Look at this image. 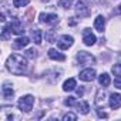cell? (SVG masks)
<instances>
[{
	"label": "cell",
	"instance_id": "277c9868",
	"mask_svg": "<svg viewBox=\"0 0 121 121\" xmlns=\"http://www.w3.org/2000/svg\"><path fill=\"white\" fill-rule=\"evenodd\" d=\"M74 12L77 14V17H87L90 16V7L86 3V0H76L74 3Z\"/></svg>",
	"mask_w": 121,
	"mask_h": 121
},
{
	"label": "cell",
	"instance_id": "ffe728a7",
	"mask_svg": "<svg viewBox=\"0 0 121 121\" xmlns=\"http://www.w3.org/2000/svg\"><path fill=\"white\" fill-rule=\"evenodd\" d=\"M57 3H58V6H61L63 9H70V7H73V4L76 2H74V0H57Z\"/></svg>",
	"mask_w": 121,
	"mask_h": 121
},
{
	"label": "cell",
	"instance_id": "603a6c76",
	"mask_svg": "<svg viewBox=\"0 0 121 121\" xmlns=\"http://www.w3.org/2000/svg\"><path fill=\"white\" fill-rule=\"evenodd\" d=\"M24 56H26L27 58H36V57H37V50H34V48H27V50L24 51Z\"/></svg>",
	"mask_w": 121,
	"mask_h": 121
},
{
	"label": "cell",
	"instance_id": "5bb4252c",
	"mask_svg": "<svg viewBox=\"0 0 121 121\" xmlns=\"http://www.w3.org/2000/svg\"><path fill=\"white\" fill-rule=\"evenodd\" d=\"M48 57L51 60H56V61H64L66 60V56L63 53H60L58 50H56V48H50L48 50Z\"/></svg>",
	"mask_w": 121,
	"mask_h": 121
},
{
	"label": "cell",
	"instance_id": "f1b7e54d",
	"mask_svg": "<svg viewBox=\"0 0 121 121\" xmlns=\"http://www.w3.org/2000/svg\"><path fill=\"white\" fill-rule=\"evenodd\" d=\"M97 114H98L100 118H107V117H108L107 112H104V111H101V110H97Z\"/></svg>",
	"mask_w": 121,
	"mask_h": 121
},
{
	"label": "cell",
	"instance_id": "3957f363",
	"mask_svg": "<svg viewBox=\"0 0 121 121\" xmlns=\"http://www.w3.org/2000/svg\"><path fill=\"white\" fill-rule=\"evenodd\" d=\"M76 58H77L78 64H81V66H93V64H95V57L91 53H87V51H78Z\"/></svg>",
	"mask_w": 121,
	"mask_h": 121
},
{
	"label": "cell",
	"instance_id": "7c38bea8",
	"mask_svg": "<svg viewBox=\"0 0 121 121\" xmlns=\"http://www.w3.org/2000/svg\"><path fill=\"white\" fill-rule=\"evenodd\" d=\"M108 104L112 110H117L121 107V94L118 93H112L110 94V98H108Z\"/></svg>",
	"mask_w": 121,
	"mask_h": 121
},
{
	"label": "cell",
	"instance_id": "4316f807",
	"mask_svg": "<svg viewBox=\"0 0 121 121\" xmlns=\"http://www.w3.org/2000/svg\"><path fill=\"white\" fill-rule=\"evenodd\" d=\"M64 104H66V105H69V107H71V105H76V104H77V101H76V97H69L67 100H64Z\"/></svg>",
	"mask_w": 121,
	"mask_h": 121
},
{
	"label": "cell",
	"instance_id": "7a4b0ae2",
	"mask_svg": "<svg viewBox=\"0 0 121 121\" xmlns=\"http://www.w3.org/2000/svg\"><path fill=\"white\" fill-rule=\"evenodd\" d=\"M17 105L19 108L23 111V112H30L33 110V105H34V97L31 94H26V95H22L17 101Z\"/></svg>",
	"mask_w": 121,
	"mask_h": 121
},
{
	"label": "cell",
	"instance_id": "484cf974",
	"mask_svg": "<svg viewBox=\"0 0 121 121\" xmlns=\"http://www.w3.org/2000/svg\"><path fill=\"white\" fill-rule=\"evenodd\" d=\"M9 33H12L10 26H4V27H3V31H2V37H3V39H9Z\"/></svg>",
	"mask_w": 121,
	"mask_h": 121
},
{
	"label": "cell",
	"instance_id": "9a60e30c",
	"mask_svg": "<svg viewBox=\"0 0 121 121\" xmlns=\"http://www.w3.org/2000/svg\"><path fill=\"white\" fill-rule=\"evenodd\" d=\"M29 43H30V39H29L27 36H20L19 39L14 40L13 47H14V48H23V47H26Z\"/></svg>",
	"mask_w": 121,
	"mask_h": 121
},
{
	"label": "cell",
	"instance_id": "30bf717a",
	"mask_svg": "<svg viewBox=\"0 0 121 121\" xmlns=\"http://www.w3.org/2000/svg\"><path fill=\"white\" fill-rule=\"evenodd\" d=\"M107 93H105V90H104V87L101 88V90H98L97 91V94H95V105L97 107H104L105 104H107Z\"/></svg>",
	"mask_w": 121,
	"mask_h": 121
},
{
	"label": "cell",
	"instance_id": "2e32d148",
	"mask_svg": "<svg viewBox=\"0 0 121 121\" xmlns=\"http://www.w3.org/2000/svg\"><path fill=\"white\" fill-rule=\"evenodd\" d=\"M76 108H77V112H80L83 115H86V114L90 112V104L87 101H84V100H81L80 103H77L76 104Z\"/></svg>",
	"mask_w": 121,
	"mask_h": 121
},
{
	"label": "cell",
	"instance_id": "6da1fadb",
	"mask_svg": "<svg viewBox=\"0 0 121 121\" xmlns=\"http://www.w3.org/2000/svg\"><path fill=\"white\" fill-rule=\"evenodd\" d=\"M6 69L14 76H23L27 71V57L13 53L6 61Z\"/></svg>",
	"mask_w": 121,
	"mask_h": 121
},
{
	"label": "cell",
	"instance_id": "7402d4cb",
	"mask_svg": "<svg viewBox=\"0 0 121 121\" xmlns=\"http://www.w3.org/2000/svg\"><path fill=\"white\" fill-rule=\"evenodd\" d=\"M46 39H47L48 43H57V37H56V34H54L53 30H50L48 33H46Z\"/></svg>",
	"mask_w": 121,
	"mask_h": 121
},
{
	"label": "cell",
	"instance_id": "d6986e66",
	"mask_svg": "<svg viewBox=\"0 0 121 121\" xmlns=\"http://www.w3.org/2000/svg\"><path fill=\"white\" fill-rule=\"evenodd\" d=\"M31 37H33L36 44H41V41H43V31L40 29H33L31 30Z\"/></svg>",
	"mask_w": 121,
	"mask_h": 121
},
{
	"label": "cell",
	"instance_id": "83f0119b",
	"mask_svg": "<svg viewBox=\"0 0 121 121\" xmlns=\"http://www.w3.org/2000/svg\"><path fill=\"white\" fill-rule=\"evenodd\" d=\"M114 86H115L118 90H121V76L115 77V80H114Z\"/></svg>",
	"mask_w": 121,
	"mask_h": 121
},
{
	"label": "cell",
	"instance_id": "8992f818",
	"mask_svg": "<svg viewBox=\"0 0 121 121\" xmlns=\"http://www.w3.org/2000/svg\"><path fill=\"white\" fill-rule=\"evenodd\" d=\"M74 44V39L69 34H63V36H60L58 40H57V47L60 50H69L71 46Z\"/></svg>",
	"mask_w": 121,
	"mask_h": 121
},
{
	"label": "cell",
	"instance_id": "e0dca14e",
	"mask_svg": "<svg viewBox=\"0 0 121 121\" xmlns=\"http://www.w3.org/2000/svg\"><path fill=\"white\" fill-rule=\"evenodd\" d=\"M76 87H77L76 78H69V80H66L63 83V91H66V93H70V91L76 90Z\"/></svg>",
	"mask_w": 121,
	"mask_h": 121
},
{
	"label": "cell",
	"instance_id": "9c48e42d",
	"mask_svg": "<svg viewBox=\"0 0 121 121\" xmlns=\"http://www.w3.org/2000/svg\"><path fill=\"white\" fill-rule=\"evenodd\" d=\"M2 95L4 100H12L14 95V90H13V84H10L9 81H6L2 87Z\"/></svg>",
	"mask_w": 121,
	"mask_h": 121
},
{
	"label": "cell",
	"instance_id": "ac0fdd59",
	"mask_svg": "<svg viewBox=\"0 0 121 121\" xmlns=\"http://www.w3.org/2000/svg\"><path fill=\"white\" fill-rule=\"evenodd\" d=\"M98 83H100V86L101 87H108L110 84H111V77H110V74L108 73H103V74H100L98 76Z\"/></svg>",
	"mask_w": 121,
	"mask_h": 121
},
{
	"label": "cell",
	"instance_id": "4dcf8cb0",
	"mask_svg": "<svg viewBox=\"0 0 121 121\" xmlns=\"http://www.w3.org/2000/svg\"><path fill=\"white\" fill-rule=\"evenodd\" d=\"M118 13H121V4H120V7H118Z\"/></svg>",
	"mask_w": 121,
	"mask_h": 121
},
{
	"label": "cell",
	"instance_id": "5b68a950",
	"mask_svg": "<svg viewBox=\"0 0 121 121\" xmlns=\"http://www.w3.org/2000/svg\"><path fill=\"white\" fill-rule=\"evenodd\" d=\"M39 20H40V23L47 24V26H56V24H58V22H60L58 16L54 14V13H41V14L39 16Z\"/></svg>",
	"mask_w": 121,
	"mask_h": 121
},
{
	"label": "cell",
	"instance_id": "4fadbf2b",
	"mask_svg": "<svg viewBox=\"0 0 121 121\" xmlns=\"http://www.w3.org/2000/svg\"><path fill=\"white\" fill-rule=\"evenodd\" d=\"M104 27H105V17L101 16V14H98V16L94 19V29H95L97 31L103 33V31H104Z\"/></svg>",
	"mask_w": 121,
	"mask_h": 121
},
{
	"label": "cell",
	"instance_id": "44dd1931",
	"mask_svg": "<svg viewBox=\"0 0 121 121\" xmlns=\"http://www.w3.org/2000/svg\"><path fill=\"white\" fill-rule=\"evenodd\" d=\"M30 3V0H13V6L20 9V7H26Z\"/></svg>",
	"mask_w": 121,
	"mask_h": 121
},
{
	"label": "cell",
	"instance_id": "d4e9b609",
	"mask_svg": "<svg viewBox=\"0 0 121 121\" xmlns=\"http://www.w3.org/2000/svg\"><path fill=\"white\" fill-rule=\"evenodd\" d=\"M111 70H112L114 76H117V77H118V76H121V63H117V64H114Z\"/></svg>",
	"mask_w": 121,
	"mask_h": 121
},
{
	"label": "cell",
	"instance_id": "52a82bcc",
	"mask_svg": "<svg viewBox=\"0 0 121 121\" xmlns=\"http://www.w3.org/2000/svg\"><path fill=\"white\" fill-rule=\"evenodd\" d=\"M95 76H97V73H95V70H94V69H91V67L81 70V71H80V74H78L80 80H83V81H86V83H90V81L95 80Z\"/></svg>",
	"mask_w": 121,
	"mask_h": 121
},
{
	"label": "cell",
	"instance_id": "f546056e",
	"mask_svg": "<svg viewBox=\"0 0 121 121\" xmlns=\"http://www.w3.org/2000/svg\"><path fill=\"white\" fill-rule=\"evenodd\" d=\"M77 94H78V95H83V94H84V90H83V88H78V90H77Z\"/></svg>",
	"mask_w": 121,
	"mask_h": 121
},
{
	"label": "cell",
	"instance_id": "ba28073f",
	"mask_svg": "<svg viewBox=\"0 0 121 121\" xmlns=\"http://www.w3.org/2000/svg\"><path fill=\"white\" fill-rule=\"evenodd\" d=\"M95 41H97V37L94 36V33L91 31V29H84V31H83V43L86 46L91 47V46L95 44Z\"/></svg>",
	"mask_w": 121,
	"mask_h": 121
},
{
	"label": "cell",
	"instance_id": "1f68e13d",
	"mask_svg": "<svg viewBox=\"0 0 121 121\" xmlns=\"http://www.w3.org/2000/svg\"><path fill=\"white\" fill-rule=\"evenodd\" d=\"M41 2H48V0H41Z\"/></svg>",
	"mask_w": 121,
	"mask_h": 121
},
{
	"label": "cell",
	"instance_id": "cb8c5ba5",
	"mask_svg": "<svg viewBox=\"0 0 121 121\" xmlns=\"http://www.w3.org/2000/svg\"><path fill=\"white\" fill-rule=\"evenodd\" d=\"M77 120V115L74 112H66L63 115V121H76Z\"/></svg>",
	"mask_w": 121,
	"mask_h": 121
},
{
	"label": "cell",
	"instance_id": "8fae6325",
	"mask_svg": "<svg viewBox=\"0 0 121 121\" xmlns=\"http://www.w3.org/2000/svg\"><path fill=\"white\" fill-rule=\"evenodd\" d=\"M9 26H10V30H12L13 34L23 36V33H24V27H23V23H22L20 20H13Z\"/></svg>",
	"mask_w": 121,
	"mask_h": 121
}]
</instances>
